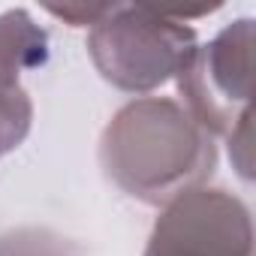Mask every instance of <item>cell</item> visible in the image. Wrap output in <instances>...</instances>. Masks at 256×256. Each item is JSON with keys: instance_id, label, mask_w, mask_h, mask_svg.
<instances>
[{"instance_id": "6da1fadb", "label": "cell", "mask_w": 256, "mask_h": 256, "mask_svg": "<svg viewBox=\"0 0 256 256\" xmlns=\"http://www.w3.org/2000/svg\"><path fill=\"white\" fill-rule=\"evenodd\" d=\"M100 166L120 193L163 208L214 178L217 145L178 100L139 96L106 124Z\"/></svg>"}, {"instance_id": "7a4b0ae2", "label": "cell", "mask_w": 256, "mask_h": 256, "mask_svg": "<svg viewBox=\"0 0 256 256\" xmlns=\"http://www.w3.org/2000/svg\"><path fill=\"white\" fill-rule=\"evenodd\" d=\"M196 48V30L151 4H112L88 30V54L96 72L126 94H151L178 78Z\"/></svg>"}, {"instance_id": "3957f363", "label": "cell", "mask_w": 256, "mask_h": 256, "mask_svg": "<svg viewBox=\"0 0 256 256\" xmlns=\"http://www.w3.org/2000/svg\"><path fill=\"white\" fill-rule=\"evenodd\" d=\"M178 102L214 136H229L253 96V18L226 24L208 46H199L175 78Z\"/></svg>"}, {"instance_id": "277c9868", "label": "cell", "mask_w": 256, "mask_h": 256, "mask_svg": "<svg viewBox=\"0 0 256 256\" xmlns=\"http://www.w3.org/2000/svg\"><path fill=\"white\" fill-rule=\"evenodd\" d=\"M145 256H253L250 208L223 187H196L163 205Z\"/></svg>"}, {"instance_id": "5b68a950", "label": "cell", "mask_w": 256, "mask_h": 256, "mask_svg": "<svg viewBox=\"0 0 256 256\" xmlns=\"http://www.w3.org/2000/svg\"><path fill=\"white\" fill-rule=\"evenodd\" d=\"M48 60V34L28 10H6L0 16V90L22 88V72L40 70Z\"/></svg>"}, {"instance_id": "8992f818", "label": "cell", "mask_w": 256, "mask_h": 256, "mask_svg": "<svg viewBox=\"0 0 256 256\" xmlns=\"http://www.w3.org/2000/svg\"><path fill=\"white\" fill-rule=\"evenodd\" d=\"M0 256H82V247L52 229L22 226L0 235Z\"/></svg>"}, {"instance_id": "52a82bcc", "label": "cell", "mask_w": 256, "mask_h": 256, "mask_svg": "<svg viewBox=\"0 0 256 256\" xmlns=\"http://www.w3.org/2000/svg\"><path fill=\"white\" fill-rule=\"evenodd\" d=\"M34 124V102L24 88L0 90V157L16 151Z\"/></svg>"}, {"instance_id": "ba28073f", "label": "cell", "mask_w": 256, "mask_h": 256, "mask_svg": "<svg viewBox=\"0 0 256 256\" xmlns=\"http://www.w3.org/2000/svg\"><path fill=\"white\" fill-rule=\"evenodd\" d=\"M229 142V160H232V169L250 181L253 178V108L247 114H241V120L232 126V133L226 136Z\"/></svg>"}, {"instance_id": "9c48e42d", "label": "cell", "mask_w": 256, "mask_h": 256, "mask_svg": "<svg viewBox=\"0 0 256 256\" xmlns=\"http://www.w3.org/2000/svg\"><path fill=\"white\" fill-rule=\"evenodd\" d=\"M108 10L112 4H48L46 6V12H52L54 18H64L72 28H94Z\"/></svg>"}]
</instances>
